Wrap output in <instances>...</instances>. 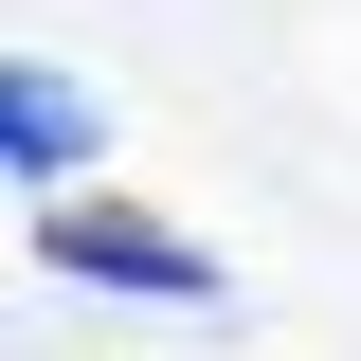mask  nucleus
Segmentation results:
<instances>
[{"label": "nucleus", "mask_w": 361, "mask_h": 361, "mask_svg": "<svg viewBox=\"0 0 361 361\" xmlns=\"http://www.w3.org/2000/svg\"><path fill=\"white\" fill-rule=\"evenodd\" d=\"M37 271H54V289H127V307H217V271L180 253L163 217H109V199H54V217H37Z\"/></svg>", "instance_id": "nucleus-1"}, {"label": "nucleus", "mask_w": 361, "mask_h": 361, "mask_svg": "<svg viewBox=\"0 0 361 361\" xmlns=\"http://www.w3.org/2000/svg\"><path fill=\"white\" fill-rule=\"evenodd\" d=\"M90 145H109V109H90L54 54H18V73H0V163H18V180H73Z\"/></svg>", "instance_id": "nucleus-2"}]
</instances>
